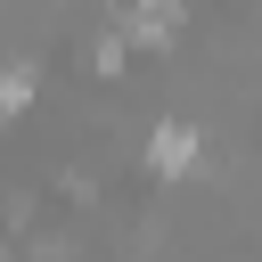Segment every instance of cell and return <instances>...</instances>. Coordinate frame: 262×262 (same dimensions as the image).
<instances>
[{"mask_svg": "<svg viewBox=\"0 0 262 262\" xmlns=\"http://www.w3.org/2000/svg\"><path fill=\"white\" fill-rule=\"evenodd\" d=\"M147 164H156L164 180H172V172H188V164H196V131H188V123H156V139H147Z\"/></svg>", "mask_w": 262, "mask_h": 262, "instance_id": "6da1fadb", "label": "cell"}, {"mask_svg": "<svg viewBox=\"0 0 262 262\" xmlns=\"http://www.w3.org/2000/svg\"><path fill=\"white\" fill-rule=\"evenodd\" d=\"M25 98H33V66H16V74H8V82H0V115H16V106H25Z\"/></svg>", "mask_w": 262, "mask_h": 262, "instance_id": "7a4b0ae2", "label": "cell"}]
</instances>
